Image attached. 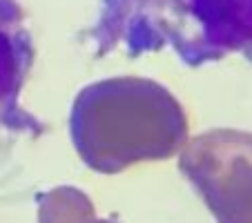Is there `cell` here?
<instances>
[{
  "label": "cell",
  "instance_id": "3957f363",
  "mask_svg": "<svg viewBox=\"0 0 252 223\" xmlns=\"http://www.w3.org/2000/svg\"><path fill=\"white\" fill-rule=\"evenodd\" d=\"M40 223H112L92 214L85 196L76 192H56L40 203Z\"/></svg>",
  "mask_w": 252,
  "mask_h": 223
},
{
  "label": "cell",
  "instance_id": "7a4b0ae2",
  "mask_svg": "<svg viewBox=\"0 0 252 223\" xmlns=\"http://www.w3.org/2000/svg\"><path fill=\"white\" fill-rule=\"evenodd\" d=\"M33 40L16 0H0V132L33 134L43 125L20 105V94L33 65Z\"/></svg>",
  "mask_w": 252,
  "mask_h": 223
},
{
  "label": "cell",
  "instance_id": "6da1fadb",
  "mask_svg": "<svg viewBox=\"0 0 252 223\" xmlns=\"http://www.w3.org/2000/svg\"><path fill=\"white\" fill-rule=\"evenodd\" d=\"M92 43L127 56L172 49L188 67L228 56L252 63V0H103Z\"/></svg>",
  "mask_w": 252,
  "mask_h": 223
}]
</instances>
